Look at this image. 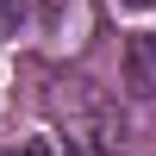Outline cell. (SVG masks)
I'll return each mask as SVG.
<instances>
[{
    "label": "cell",
    "instance_id": "2",
    "mask_svg": "<svg viewBox=\"0 0 156 156\" xmlns=\"http://www.w3.org/2000/svg\"><path fill=\"white\" fill-rule=\"evenodd\" d=\"M19 19H25V12H19V0H0V44L19 31Z\"/></svg>",
    "mask_w": 156,
    "mask_h": 156
},
{
    "label": "cell",
    "instance_id": "1",
    "mask_svg": "<svg viewBox=\"0 0 156 156\" xmlns=\"http://www.w3.org/2000/svg\"><path fill=\"white\" fill-rule=\"evenodd\" d=\"M125 87L137 100H156V31H144V37L125 44Z\"/></svg>",
    "mask_w": 156,
    "mask_h": 156
},
{
    "label": "cell",
    "instance_id": "4",
    "mask_svg": "<svg viewBox=\"0 0 156 156\" xmlns=\"http://www.w3.org/2000/svg\"><path fill=\"white\" fill-rule=\"evenodd\" d=\"M125 6H156V0H125Z\"/></svg>",
    "mask_w": 156,
    "mask_h": 156
},
{
    "label": "cell",
    "instance_id": "3",
    "mask_svg": "<svg viewBox=\"0 0 156 156\" xmlns=\"http://www.w3.org/2000/svg\"><path fill=\"white\" fill-rule=\"evenodd\" d=\"M25 156H75V150L56 144V137H31V150H25Z\"/></svg>",
    "mask_w": 156,
    "mask_h": 156
}]
</instances>
